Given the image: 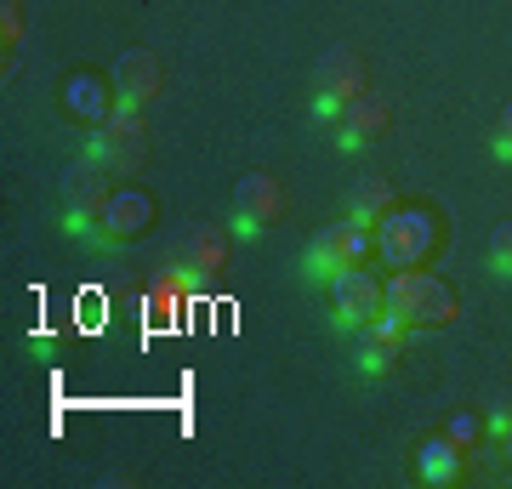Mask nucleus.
I'll list each match as a JSON object with an SVG mask.
<instances>
[{"label": "nucleus", "instance_id": "6e6552de", "mask_svg": "<svg viewBox=\"0 0 512 489\" xmlns=\"http://www.w3.org/2000/svg\"><path fill=\"white\" fill-rule=\"evenodd\" d=\"M109 200H114L109 171H103L97 160H80L69 177H63V222H69L74 234H92Z\"/></svg>", "mask_w": 512, "mask_h": 489}, {"label": "nucleus", "instance_id": "f3484780", "mask_svg": "<svg viewBox=\"0 0 512 489\" xmlns=\"http://www.w3.org/2000/svg\"><path fill=\"white\" fill-rule=\"evenodd\" d=\"M490 268L495 273H512V222H495V234H490Z\"/></svg>", "mask_w": 512, "mask_h": 489}, {"label": "nucleus", "instance_id": "dca6fc26", "mask_svg": "<svg viewBox=\"0 0 512 489\" xmlns=\"http://www.w3.org/2000/svg\"><path fill=\"white\" fill-rule=\"evenodd\" d=\"M393 211H399V188H393L387 177H370L365 188H353V205H348V217H353V222H370V228H382Z\"/></svg>", "mask_w": 512, "mask_h": 489}, {"label": "nucleus", "instance_id": "20e7f679", "mask_svg": "<svg viewBox=\"0 0 512 489\" xmlns=\"http://www.w3.org/2000/svg\"><path fill=\"white\" fill-rule=\"evenodd\" d=\"M370 262H376V228L353 222V217L325 228V234H313V245L302 251V268L319 285H330L336 273H348V268H370Z\"/></svg>", "mask_w": 512, "mask_h": 489}, {"label": "nucleus", "instance_id": "4468645a", "mask_svg": "<svg viewBox=\"0 0 512 489\" xmlns=\"http://www.w3.org/2000/svg\"><path fill=\"white\" fill-rule=\"evenodd\" d=\"M416 472L421 478H427V484H439V489H450L461 478V472H467V450H461L456 438L450 433H439V438H427V444H421L416 450Z\"/></svg>", "mask_w": 512, "mask_h": 489}, {"label": "nucleus", "instance_id": "412c9836", "mask_svg": "<svg viewBox=\"0 0 512 489\" xmlns=\"http://www.w3.org/2000/svg\"><path fill=\"white\" fill-rule=\"evenodd\" d=\"M495 154L512 160V103H507V114H501V131H495Z\"/></svg>", "mask_w": 512, "mask_h": 489}, {"label": "nucleus", "instance_id": "9d476101", "mask_svg": "<svg viewBox=\"0 0 512 489\" xmlns=\"http://www.w3.org/2000/svg\"><path fill=\"white\" fill-rule=\"evenodd\" d=\"M404 336H410V330H404L399 319H393V313H382L376 325L359 330V353H353L359 376H370V381L393 376V370H399V353H404Z\"/></svg>", "mask_w": 512, "mask_h": 489}, {"label": "nucleus", "instance_id": "f03ea898", "mask_svg": "<svg viewBox=\"0 0 512 489\" xmlns=\"http://www.w3.org/2000/svg\"><path fill=\"white\" fill-rule=\"evenodd\" d=\"M439 251V217L427 205H399L393 217L376 228V262L393 273L427 268V256Z\"/></svg>", "mask_w": 512, "mask_h": 489}, {"label": "nucleus", "instance_id": "423d86ee", "mask_svg": "<svg viewBox=\"0 0 512 489\" xmlns=\"http://www.w3.org/2000/svg\"><path fill=\"white\" fill-rule=\"evenodd\" d=\"M330 308H336V325L342 330H365L387 313V279L370 268H348L330 279Z\"/></svg>", "mask_w": 512, "mask_h": 489}, {"label": "nucleus", "instance_id": "39448f33", "mask_svg": "<svg viewBox=\"0 0 512 489\" xmlns=\"http://www.w3.org/2000/svg\"><path fill=\"white\" fill-rule=\"evenodd\" d=\"M86 160H97L109 177H137L148 165V131H143V120H137V109H120V114H109L103 126H92Z\"/></svg>", "mask_w": 512, "mask_h": 489}, {"label": "nucleus", "instance_id": "aec40b11", "mask_svg": "<svg viewBox=\"0 0 512 489\" xmlns=\"http://www.w3.org/2000/svg\"><path fill=\"white\" fill-rule=\"evenodd\" d=\"M490 433H495V438L512 433V393H501V399H495V410H490Z\"/></svg>", "mask_w": 512, "mask_h": 489}, {"label": "nucleus", "instance_id": "4be33fe9", "mask_svg": "<svg viewBox=\"0 0 512 489\" xmlns=\"http://www.w3.org/2000/svg\"><path fill=\"white\" fill-rule=\"evenodd\" d=\"M501 455H507V467H512V433H501Z\"/></svg>", "mask_w": 512, "mask_h": 489}, {"label": "nucleus", "instance_id": "f257e3e1", "mask_svg": "<svg viewBox=\"0 0 512 489\" xmlns=\"http://www.w3.org/2000/svg\"><path fill=\"white\" fill-rule=\"evenodd\" d=\"M387 313L404 330H444L456 319V290L444 285L439 273L427 268H404L387 279Z\"/></svg>", "mask_w": 512, "mask_h": 489}, {"label": "nucleus", "instance_id": "0eeeda50", "mask_svg": "<svg viewBox=\"0 0 512 489\" xmlns=\"http://www.w3.org/2000/svg\"><path fill=\"white\" fill-rule=\"evenodd\" d=\"M285 182L274 177V171H245L234 188V234L239 239H256L268 222L285 217Z\"/></svg>", "mask_w": 512, "mask_h": 489}, {"label": "nucleus", "instance_id": "1a4fd4ad", "mask_svg": "<svg viewBox=\"0 0 512 489\" xmlns=\"http://www.w3.org/2000/svg\"><path fill=\"white\" fill-rule=\"evenodd\" d=\"M154 217H160V205H154L148 188H114V200L103 205L92 239H103V245H131L143 228H154Z\"/></svg>", "mask_w": 512, "mask_h": 489}, {"label": "nucleus", "instance_id": "ddd939ff", "mask_svg": "<svg viewBox=\"0 0 512 489\" xmlns=\"http://www.w3.org/2000/svg\"><path fill=\"white\" fill-rule=\"evenodd\" d=\"M63 103H69L80 120H92V126H103L109 114H120V91H114V80L103 86V74H69V91H63Z\"/></svg>", "mask_w": 512, "mask_h": 489}, {"label": "nucleus", "instance_id": "a211bd4d", "mask_svg": "<svg viewBox=\"0 0 512 489\" xmlns=\"http://www.w3.org/2000/svg\"><path fill=\"white\" fill-rule=\"evenodd\" d=\"M444 433L456 438L461 450H473V444H478V433H484V421H478V416H467V410H456V416H450V427H444Z\"/></svg>", "mask_w": 512, "mask_h": 489}, {"label": "nucleus", "instance_id": "2eb2a0df", "mask_svg": "<svg viewBox=\"0 0 512 489\" xmlns=\"http://www.w3.org/2000/svg\"><path fill=\"white\" fill-rule=\"evenodd\" d=\"M183 262L200 273L205 285H211V279L228 268V234H222V228H211V222H200V228L183 239Z\"/></svg>", "mask_w": 512, "mask_h": 489}, {"label": "nucleus", "instance_id": "9b49d317", "mask_svg": "<svg viewBox=\"0 0 512 489\" xmlns=\"http://www.w3.org/2000/svg\"><path fill=\"white\" fill-rule=\"evenodd\" d=\"M114 91H120V109H143L148 97L160 91V57L148 52V46L120 52V63H114Z\"/></svg>", "mask_w": 512, "mask_h": 489}, {"label": "nucleus", "instance_id": "f8f14e48", "mask_svg": "<svg viewBox=\"0 0 512 489\" xmlns=\"http://www.w3.org/2000/svg\"><path fill=\"white\" fill-rule=\"evenodd\" d=\"M387 126H393V114H387L382 97H359V103L336 120V148H342V154H359V148L382 143Z\"/></svg>", "mask_w": 512, "mask_h": 489}, {"label": "nucleus", "instance_id": "7ed1b4c3", "mask_svg": "<svg viewBox=\"0 0 512 489\" xmlns=\"http://www.w3.org/2000/svg\"><path fill=\"white\" fill-rule=\"evenodd\" d=\"M359 97H370L365 57L353 52V46H330V52L319 57V80H313V120L336 126Z\"/></svg>", "mask_w": 512, "mask_h": 489}, {"label": "nucleus", "instance_id": "6ab92c4d", "mask_svg": "<svg viewBox=\"0 0 512 489\" xmlns=\"http://www.w3.org/2000/svg\"><path fill=\"white\" fill-rule=\"evenodd\" d=\"M0 40H6V46L23 40V0H6V6H0Z\"/></svg>", "mask_w": 512, "mask_h": 489}]
</instances>
